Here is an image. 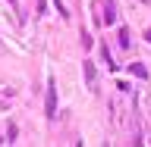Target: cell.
<instances>
[{"mask_svg": "<svg viewBox=\"0 0 151 147\" xmlns=\"http://www.w3.org/2000/svg\"><path fill=\"white\" fill-rule=\"evenodd\" d=\"M54 103H57V94H54V82H50V91H47V119H54Z\"/></svg>", "mask_w": 151, "mask_h": 147, "instance_id": "6da1fadb", "label": "cell"}, {"mask_svg": "<svg viewBox=\"0 0 151 147\" xmlns=\"http://www.w3.org/2000/svg\"><path fill=\"white\" fill-rule=\"evenodd\" d=\"M116 22V13H113V3H107L104 6V25H113Z\"/></svg>", "mask_w": 151, "mask_h": 147, "instance_id": "7a4b0ae2", "label": "cell"}, {"mask_svg": "<svg viewBox=\"0 0 151 147\" xmlns=\"http://www.w3.org/2000/svg\"><path fill=\"white\" fill-rule=\"evenodd\" d=\"M85 78H88V85H94V66L85 63Z\"/></svg>", "mask_w": 151, "mask_h": 147, "instance_id": "3957f363", "label": "cell"}, {"mask_svg": "<svg viewBox=\"0 0 151 147\" xmlns=\"http://www.w3.org/2000/svg\"><path fill=\"white\" fill-rule=\"evenodd\" d=\"M120 44L129 47V31H126V28H120Z\"/></svg>", "mask_w": 151, "mask_h": 147, "instance_id": "277c9868", "label": "cell"}]
</instances>
